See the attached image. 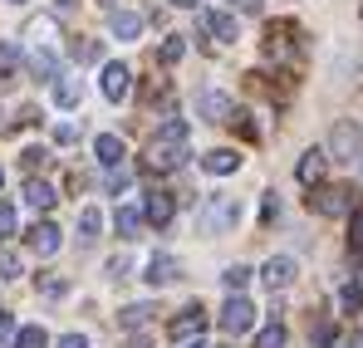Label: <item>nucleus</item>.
<instances>
[{
    "mask_svg": "<svg viewBox=\"0 0 363 348\" xmlns=\"http://www.w3.org/2000/svg\"><path fill=\"white\" fill-rule=\"evenodd\" d=\"M20 157H25V167H30V172H35V167H45V162H50V152H45V147H25V152H20Z\"/></svg>",
    "mask_w": 363,
    "mask_h": 348,
    "instance_id": "nucleus-33",
    "label": "nucleus"
},
{
    "mask_svg": "<svg viewBox=\"0 0 363 348\" xmlns=\"http://www.w3.org/2000/svg\"><path fill=\"white\" fill-rule=\"evenodd\" d=\"M99 231H104V211H99V206H84V211H79V240L94 245Z\"/></svg>",
    "mask_w": 363,
    "mask_h": 348,
    "instance_id": "nucleus-22",
    "label": "nucleus"
},
{
    "mask_svg": "<svg viewBox=\"0 0 363 348\" xmlns=\"http://www.w3.org/2000/svg\"><path fill=\"white\" fill-rule=\"evenodd\" d=\"M20 270H25L20 255L15 250H0V280H20Z\"/></svg>",
    "mask_w": 363,
    "mask_h": 348,
    "instance_id": "nucleus-29",
    "label": "nucleus"
},
{
    "mask_svg": "<svg viewBox=\"0 0 363 348\" xmlns=\"http://www.w3.org/2000/svg\"><path fill=\"white\" fill-rule=\"evenodd\" d=\"M147 314H152V304H128V309L118 314V324H123V329H143Z\"/></svg>",
    "mask_w": 363,
    "mask_h": 348,
    "instance_id": "nucleus-25",
    "label": "nucleus"
},
{
    "mask_svg": "<svg viewBox=\"0 0 363 348\" xmlns=\"http://www.w3.org/2000/svg\"><path fill=\"white\" fill-rule=\"evenodd\" d=\"M0 186H5V167H0Z\"/></svg>",
    "mask_w": 363,
    "mask_h": 348,
    "instance_id": "nucleus-44",
    "label": "nucleus"
},
{
    "mask_svg": "<svg viewBox=\"0 0 363 348\" xmlns=\"http://www.w3.org/2000/svg\"><path fill=\"white\" fill-rule=\"evenodd\" d=\"M30 74H35V79H60V55L45 50V45L30 50Z\"/></svg>",
    "mask_w": 363,
    "mask_h": 348,
    "instance_id": "nucleus-19",
    "label": "nucleus"
},
{
    "mask_svg": "<svg viewBox=\"0 0 363 348\" xmlns=\"http://www.w3.org/2000/svg\"><path fill=\"white\" fill-rule=\"evenodd\" d=\"M236 5H241L245 15H260V5H265V0H236Z\"/></svg>",
    "mask_w": 363,
    "mask_h": 348,
    "instance_id": "nucleus-41",
    "label": "nucleus"
},
{
    "mask_svg": "<svg viewBox=\"0 0 363 348\" xmlns=\"http://www.w3.org/2000/svg\"><path fill=\"white\" fill-rule=\"evenodd\" d=\"M74 137H79V128H74V123H55V142H64V147H69Z\"/></svg>",
    "mask_w": 363,
    "mask_h": 348,
    "instance_id": "nucleus-37",
    "label": "nucleus"
},
{
    "mask_svg": "<svg viewBox=\"0 0 363 348\" xmlns=\"http://www.w3.org/2000/svg\"><path fill=\"white\" fill-rule=\"evenodd\" d=\"M99 55H104V50H99V40H84V45H74V59H84V64H94Z\"/></svg>",
    "mask_w": 363,
    "mask_h": 348,
    "instance_id": "nucleus-32",
    "label": "nucleus"
},
{
    "mask_svg": "<svg viewBox=\"0 0 363 348\" xmlns=\"http://www.w3.org/2000/svg\"><path fill=\"white\" fill-rule=\"evenodd\" d=\"M295 275H300L295 255H270V260L260 265V280H265L270 290H290V285H295Z\"/></svg>",
    "mask_w": 363,
    "mask_h": 348,
    "instance_id": "nucleus-8",
    "label": "nucleus"
},
{
    "mask_svg": "<svg viewBox=\"0 0 363 348\" xmlns=\"http://www.w3.org/2000/svg\"><path fill=\"white\" fill-rule=\"evenodd\" d=\"M172 211H177V201H172L167 191H147V201H143L147 226H167V221H172Z\"/></svg>",
    "mask_w": 363,
    "mask_h": 348,
    "instance_id": "nucleus-15",
    "label": "nucleus"
},
{
    "mask_svg": "<svg viewBox=\"0 0 363 348\" xmlns=\"http://www.w3.org/2000/svg\"><path fill=\"white\" fill-rule=\"evenodd\" d=\"M324 167H329V152L324 147H309L300 162H295V176H300L304 186H319L324 181Z\"/></svg>",
    "mask_w": 363,
    "mask_h": 348,
    "instance_id": "nucleus-12",
    "label": "nucleus"
},
{
    "mask_svg": "<svg viewBox=\"0 0 363 348\" xmlns=\"http://www.w3.org/2000/svg\"><path fill=\"white\" fill-rule=\"evenodd\" d=\"M147 226V216H143V206H118L113 211V231L123 235V240H138V231Z\"/></svg>",
    "mask_w": 363,
    "mask_h": 348,
    "instance_id": "nucleus-17",
    "label": "nucleus"
},
{
    "mask_svg": "<svg viewBox=\"0 0 363 348\" xmlns=\"http://www.w3.org/2000/svg\"><path fill=\"white\" fill-rule=\"evenodd\" d=\"M172 5H177V10H196V0H172Z\"/></svg>",
    "mask_w": 363,
    "mask_h": 348,
    "instance_id": "nucleus-42",
    "label": "nucleus"
},
{
    "mask_svg": "<svg viewBox=\"0 0 363 348\" xmlns=\"http://www.w3.org/2000/svg\"><path fill=\"white\" fill-rule=\"evenodd\" d=\"M196 113L206 118V123H231V118H236V103H231V94H221V89L206 84V89L196 94Z\"/></svg>",
    "mask_w": 363,
    "mask_h": 348,
    "instance_id": "nucleus-5",
    "label": "nucleus"
},
{
    "mask_svg": "<svg viewBox=\"0 0 363 348\" xmlns=\"http://www.w3.org/2000/svg\"><path fill=\"white\" fill-rule=\"evenodd\" d=\"M15 348H50V334H45V324H20V334H15Z\"/></svg>",
    "mask_w": 363,
    "mask_h": 348,
    "instance_id": "nucleus-23",
    "label": "nucleus"
},
{
    "mask_svg": "<svg viewBox=\"0 0 363 348\" xmlns=\"http://www.w3.org/2000/svg\"><path fill=\"white\" fill-rule=\"evenodd\" d=\"M221 285H226L231 294H241L245 285H250V270H245V265H226V275H221Z\"/></svg>",
    "mask_w": 363,
    "mask_h": 348,
    "instance_id": "nucleus-27",
    "label": "nucleus"
},
{
    "mask_svg": "<svg viewBox=\"0 0 363 348\" xmlns=\"http://www.w3.org/2000/svg\"><path fill=\"white\" fill-rule=\"evenodd\" d=\"M201 329H206V309H201V304H186L177 319L167 324V334H172L177 344H191V339H201Z\"/></svg>",
    "mask_w": 363,
    "mask_h": 348,
    "instance_id": "nucleus-7",
    "label": "nucleus"
},
{
    "mask_svg": "<svg viewBox=\"0 0 363 348\" xmlns=\"http://www.w3.org/2000/svg\"><path fill=\"white\" fill-rule=\"evenodd\" d=\"M201 30H206L211 40L231 45V40H236V15H226V10H201Z\"/></svg>",
    "mask_w": 363,
    "mask_h": 348,
    "instance_id": "nucleus-14",
    "label": "nucleus"
},
{
    "mask_svg": "<svg viewBox=\"0 0 363 348\" xmlns=\"http://www.w3.org/2000/svg\"><path fill=\"white\" fill-rule=\"evenodd\" d=\"M309 206H314L319 216H344V211H354V191H349V186H319V191L309 196Z\"/></svg>",
    "mask_w": 363,
    "mask_h": 348,
    "instance_id": "nucleus-6",
    "label": "nucleus"
},
{
    "mask_svg": "<svg viewBox=\"0 0 363 348\" xmlns=\"http://www.w3.org/2000/svg\"><path fill=\"white\" fill-rule=\"evenodd\" d=\"M236 221H241V201H236V196H221V191L206 196L201 211H196V231L201 235H226Z\"/></svg>",
    "mask_w": 363,
    "mask_h": 348,
    "instance_id": "nucleus-2",
    "label": "nucleus"
},
{
    "mask_svg": "<svg viewBox=\"0 0 363 348\" xmlns=\"http://www.w3.org/2000/svg\"><path fill=\"white\" fill-rule=\"evenodd\" d=\"M285 339H290V334H285V324H280V319H270V324L255 334V348H285Z\"/></svg>",
    "mask_w": 363,
    "mask_h": 348,
    "instance_id": "nucleus-24",
    "label": "nucleus"
},
{
    "mask_svg": "<svg viewBox=\"0 0 363 348\" xmlns=\"http://www.w3.org/2000/svg\"><path fill=\"white\" fill-rule=\"evenodd\" d=\"M15 334H20V324L10 319V309H0V344H5V339H15Z\"/></svg>",
    "mask_w": 363,
    "mask_h": 348,
    "instance_id": "nucleus-36",
    "label": "nucleus"
},
{
    "mask_svg": "<svg viewBox=\"0 0 363 348\" xmlns=\"http://www.w3.org/2000/svg\"><path fill=\"white\" fill-rule=\"evenodd\" d=\"M108 280H128V260H123V255L108 260Z\"/></svg>",
    "mask_w": 363,
    "mask_h": 348,
    "instance_id": "nucleus-39",
    "label": "nucleus"
},
{
    "mask_svg": "<svg viewBox=\"0 0 363 348\" xmlns=\"http://www.w3.org/2000/svg\"><path fill=\"white\" fill-rule=\"evenodd\" d=\"M182 348H206V344H201V339H191V344H182Z\"/></svg>",
    "mask_w": 363,
    "mask_h": 348,
    "instance_id": "nucleus-43",
    "label": "nucleus"
},
{
    "mask_svg": "<svg viewBox=\"0 0 363 348\" xmlns=\"http://www.w3.org/2000/svg\"><path fill=\"white\" fill-rule=\"evenodd\" d=\"M94 157H99L104 167H123V137H113V133H99V137H94Z\"/></svg>",
    "mask_w": 363,
    "mask_h": 348,
    "instance_id": "nucleus-18",
    "label": "nucleus"
},
{
    "mask_svg": "<svg viewBox=\"0 0 363 348\" xmlns=\"http://www.w3.org/2000/svg\"><path fill=\"white\" fill-rule=\"evenodd\" d=\"M60 5H74V0H60Z\"/></svg>",
    "mask_w": 363,
    "mask_h": 348,
    "instance_id": "nucleus-45",
    "label": "nucleus"
},
{
    "mask_svg": "<svg viewBox=\"0 0 363 348\" xmlns=\"http://www.w3.org/2000/svg\"><path fill=\"white\" fill-rule=\"evenodd\" d=\"M201 167H206L211 176H231L236 167H241V152H236V147H211V152L201 157Z\"/></svg>",
    "mask_w": 363,
    "mask_h": 348,
    "instance_id": "nucleus-16",
    "label": "nucleus"
},
{
    "mask_svg": "<svg viewBox=\"0 0 363 348\" xmlns=\"http://www.w3.org/2000/svg\"><path fill=\"white\" fill-rule=\"evenodd\" d=\"M15 69H20V50L15 45H0V79H10Z\"/></svg>",
    "mask_w": 363,
    "mask_h": 348,
    "instance_id": "nucleus-30",
    "label": "nucleus"
},
{
    "mask_svg": "<svg viewBox=\"0 0 363 348\" xmlns=\"http://www.w3.org/2000/svg\"><path fill=\"white\" fill-rule=\"evenodd\" d=\"M339 304H344V314H359L363 309V285L359 280H349V285L339 290Z\"/></svg>",
    "mask_w": 363,
    "mask_h": 348,
    "instance_id": "nucleus-26",
    "label": "nucleus"
},
{
    "mask_svg": "<svg viewBox=\"0 0 363 348\" xmlns=\"http://www.w3.org/2000/svg\"><path fill=\"white\" fill-rule=\"evenodd\" d=\"M55 348H89V339H84V334H64Z\"/></svg>",
    "mask_w": 363,
    "mask_h": 348,
    "instance_id": "nucleus-40",
    "label": "nucleus"
},
{
    "mask_svg": "<svg viewBox=\"0 0 363 348\" xmlns=\"http://www.w3.org/2000/svg\"><path fill=\"white\" fill-rule=\"evenodd\" d=\"M216 324H221L226 334H250V329H255V304H250L245 294H231V299L221 304Z\"/></svg>",
    "mask_w": 363,
    "mask_h": 348,
    "instance_id": "nucleus-4",
    "label": "nucleus"
},
{
    "mask_svg": "<svg viewBox=\"0 0 363 348\" xmlns=\"http://www.w3.org/2000/svg\"><path fill=\"white\" fill-rule=\"evenodd\" d=\"M128 181H133V176L123 172V167H108V191H113V196H118V191H128Z\"/></svg>",
    "mask_w": 363,
    "mask_h": 348,
    "instance_id": "nucleus-34",
    "label": "nucleus"
},
{
    "mask_svg": "<svg viewBox=\"0 0 363 348\" xmlns=\"http://www.w3.org/2000/svg\"><path fill=\"white\" fill-rule=\"evenodd\" d=\"M182 55H186V40H182V35H167V40H162V50H157L162 64H177Z\"/></svg>",
    "mask_w": 363,
    "mask_h": 348,
    "instance_id": "nucleus-28",
    "label": "nucleus"
},
{
    "mask_svg": "<svg viewBox=\"0 0 363 348\" xmlns=\"http://www.w3.org/2000/svg\"><path fill=\"white\" fill-rule=\"evenodd\" d=\"M99 89H104V99H108V103H123V99H128V89H133V69H128V64H104Z\"/></svg>",
    "mask_w": 363,
    "mask_h": 348,
    "instance_id": "nucleus-9",
    "label": "nucleus"
},
{
    "mask_svg": "<svg viewBox=\"0 0 363 348\" xmlns=\"http://www.w3.org/2000/svg\"><path fill=\"white\" fill-rule=\"evenodd\" d=\"M186 123L182 118H167L162 128H157V137H152V147H147V167L152 172H177L182 162H186Z\"/></svg>",
    "mask_w": 363,
    "mask_h": 348,
    "instance_id": "nucleus-1",
    "label": "nucleus"
},
{
    "mask_svg": "<svg viewBox=\"0 0 363 348\" xmlns=\"http://www.w3.org/2000/svg\"><path fill=\"white\" fill-rule=\"evenodd\" d=\"M25 201H30L35 211H50V206H55L60 196H55V186H50V181H40V176H30V181H25Z\"/></svg>",
    "mask_w": 363,
    "mask_h": 348,
    "instance_id": "nucleus-20",
    "label": "nucleus"
},
{
    "mask_svg": "<svg viewBox=\"0 0 363 348\" xmlns=\"http://www.w3.org/2000/svg\"><path fill=\"white\" fill-rule=\"evenodd\" d=\"M231 123H236V128H241V137H260V128H255V123H250V113H236V118H231Z\"/></svg>",
    "mask_w": 363,
    "mask_h": 348,
    "instance_id": "nucleus-38",
    "label": "nucleus"
},
{
    "mask_svg": "<svg viewBox=\"0 0 363 348\" xmlns=\"http://www.w3.org/2000/svg\"><path fill=\"white\" fill-rule=\"evenodd\" d=\"M55 103L60 108H79L84 103V79H55Z\"/></svg>",
    "mask_w": 363,
    "mask_h": 348,
    "instance_id": "nucleus-21",
    "label": "nucleus"
},
{
    "mask_svg": "<svg viewBox=\"0 0 363 348\" xmlns=\"http://www.w3.org/2000/svg\"><path fill=\"white\" fill-rule=\"evenodd\" d=\"M25 240H30V250H35L40 260H50V255H55V250L64 245V235H60V226H55V221H35Z\"/></svg>",
    "mask_w": 363,
    "mask_h": 348,
    "instance_id": "nucleus-11",
    "label": "nucleus"
},
{
    "mask_svg": "<svg viewBox=\"0 0 363 348\" xmlns=\"http://www.w3.org/2000/svg\"><path fill=\"white\" fill-rule=\"evenodd\" d=\"M349 245H354V250H363V206H354V211H349Z\"/></svg>",
    "mask_w": 363,
    "mask_h": 348,
    "instance_id": "nucleus-31",
    "label": "nucleus"
},
{
    "mask_svg": "<svg viewBox=\"0 0 363 348\" xmlns=\"http://www.w3.org/2000/svg\"><path fill=\"white\" fill-rule=\"evenodd\" d=\"M0 235H15V206L0 201Z\"/></svg>",
    "mask_w": 363,
    "mask_h": 348,
    "instance_id": "nucleus-35",
    "label": "nucleus"
},
{
    "mask_svg": "<svg viewBox=\"0 0 363 348\" xmlns=\"http://www.w3.org/2000/svg\"><path fill=\"white\" fill-rule=\"evenodd\" d=\"M143 280H147L152 290H162V285H172V280H182V265H177V255H167V250H157V255L147 260V270H143Z\"/></svg>",
    "mask_w": 363,
    "mask_h": 348,
    "instance_id": "nucleus-10",
    "label": "nucleus"
},
{
    "mask_svg": "<svg viewBox=\"0 0 363 348\" xmlns=\"http://www.w3.org/2000/svg\"><path fill=\"white\" fill-rule=\"evenodd\" d=\"M143 25H147V20H143L138 10H108V35H113V40H138Z\"/></svg>",
    "mask_w": 363,
    "mask_h": 348,
    "instance_id": "nucleus-13",
    "label": "nucleus"
},
{
    "mask_svg": "<svg viewBox=\"0 0 363 348\" xmlns=\"http://www.w3.org/2000/svg\"><path fill=\"white\" fill-rule=\"evenodd\" d=\"M334 162H354V157H363V128L354 123V118H339L334 123V133H329V147H324Z\"/></svg>",
    "mask_w": 363,
    "mask_h": 348,
    "instance_id": "nucleus-3",
    "label": "nucleus"
}]
</instances>
